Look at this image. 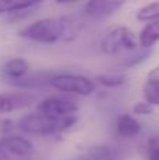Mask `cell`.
Returning a JSON list of instances; mask_svg holds the SVG:
<instances>
[{
	"instance_id": "cell-1",
	"label": "cell",
	"mask_w": 159,
	"mask_h": 160,
	"mask_svg": "<svg viewBox=\"0 0 159 160\" xmlns=\"http://www.w3.org/2000/svg\"><path fill=\"white\" fill-rule=\"evenodd\" d=\"M78 32L76 22L68 17H48L25 25L18 31V37L38 44H55L72 39Z\"/></svg>"
},
{
	"instance_id": "cell-2",
	"label": "cell",
	"mask_w": 159,
	"mask_h": 160,
	"mask_svg": "<svg viewBox=\"0 0 159 160\" xmlns=\"http://www.w3.org/2000/svg\"><path fill=\"white\" fill-rule=\"evenodd\" d=\"M78 122V115H70L62 119H51L38 112L25 114L18 119L17 128L24 133L34 136H51L61 135L69 131Z\"/></svg>"
},
{
	"instance_id": "cell-3",
	"label": "cell",
	"mask_w": 159,
	"mask_h": 160,
	"mask_svg": "<svg viewBox=\"0 0 159 160\" xmlns=\"http://www.w3.org/2000/svg\"><path fill=\"white\" fill-rule=\"evenodd\" d=\"M137 49H140L137 35L132 30L124 25L115 27L111 31H109L100 42V51L106 55H115L123 51L134 52Z\"/></svg>"
},
{
	"instance_id": "cell-4",
	"label": "cell",
	"mask_w": 159,
	"mask_h": 160,
	"mask_svg": "<svg viewBox=\"0 0 159 160\" xmlns=\"http://www.w3.org/2000/svg\"><path fill=\"white\" fill-rule=\"evenodd\" d=\"M49 86L55 90L65 94H73V96L87 97L92 96L96 90L95 82L83 75H75V73H58L54 75L49 82Z\"/></svg>"
},
{
	"instance_id": "cell-5",
	"label": "cell",
	"mask_w": 159,
	"mask_h": 160,
	"mask_svg": "<svg viewBox=\"0 0 159 160\" xmlns=\"http://www.w3.org/2000/svg\"><path fill=\"white\" fill-rule=\"evenodd\" d=\"M79 104L70 97L64 96H51L41 100L37 104L35 112L51 119H62L70 115H76Z\"/></svg>"
},
{
	"instance_id": "cell-6",
	"label": "cell",
	"mask_w": 159,
	"mask_h": 160,
	"mask_svg": "<svg viewBox=\"0 0 159 160\" xmlns=\"http://www.w3.org/2000/svg\"><path fill=\"white\" fill-rule=\"evenodd\" d=\"M0 149L10 158L28 159L34 153V146L25 136L16 135V133H7L0 138Z\"/></svg>"
},
{
	"instance_id": "cell-7",
	"label": "cell",
	"mask_w": 159,
	"mask_h": 160,
	"mask_svg": "<svg viewBox=\"0 0 159 160\" xmlns=\"http://www.w3.org/2000/svg\"><path fill=\"white\" fill-rule=\"evenodd\" d=\"M35 101V96L30 91H4L0 93V114H8L21 110Z\"/></svg>"
},
{
	"instance_id": "cell-8",
	"label": "cell",
	"mask_w": 159,
	"mask_h": 160,
	"mask_svg": "<svg viewBox=\"0 0 159 160\" xmlns=\"http://www.w3.org/2000/svg\"><path fill=\"white\" fill-rule=\"evenodd\" d=\"M124 6V2H110V0H92L83 7V13L92 20H103L115 14Z\"/></svg>"
},
{
	"instance_id": "cell-9",
	"label": "cell",
	"mask_w": 159,
	"mask_h": 160,
	"mask_svg": "<svg viewBox=\"0 0 159 160\" xmlns=\"http://www.w3.org/2000/svg\"><path fill=\"white\" fill-rule=\"evenodd\" d=\"M28 68H30V63H28L27 59L11 58L2 66V75L10 83H13L16 80L24 78L25 75H28Z\"/></svg>"
},
{
	"instance_id": "cell-10",
	"label": "cell",
	"mask_w": 159,
	"mask_h": 160,
	"mask_svg": "<svg viewBox=\"0 0 159 160\" xmlns=\"http://www.w3.org/2000/svg\"><path fill=\"white\" fill-rule=\"evenodd\" d=\"M117 135L123 139H132L141 132V124L135 117L130 114H123L117 118L115 122Z\"/></svg>"
},
{
	"instance_id": "cell-11",
	"label": "cell",
	"mask_w": 159,
	"mask_h": 160,
	"mask_svg": "<svg viewBox=\"0 0 159 160\" xmlns=\"http://www.w3.org/2000/svg\"><path fill=\"white\" fill-rule=\"evenodd\" d=\"M121 159V152L117 148L109 145H97L89 149L83 156L76 160H118Z\"/></svg>"
},
{
	"instance_id": "cell-12",
	"label": "cell",
	"mask_w": 159,
	"mask_h": 160,
	"mask_svg": "<svg viewBox=\"0 0 159 160\" xmlns=\"http://www.w3.org/2000/svg\"><path fill=\"white\" fill-rule=\"evenodd\" d=\"M52 76H54V73H51V72H37V73H33V75H25L24 78H21L20 80H16L11 84L14 87H18L21 90L27 91L28 88L41 87V86H45V84L49 86Z\"/></svg>"
},
{
	"instance_id": "cell-13",
	"label": "cell",
	"mask_w": 159,
	"mask_h": 160,
	"mask_svg": "<svg viewBox=\"0 0 159 160\" xmlns=\"http://www.w3.org/2000/svg\"><path fill=\"white\" fill-rule=\"evenodd\" d=\"M138 44L142 49H151L156 42H159V20L149 21L138 34Z\"/></svg>"
},
{
	"instance_id": "cell-14",
	"label": "cell",
	"mask_w": 159,
	"mask_h": 160,
	"mask_svg": "<svg viewBox=\"0 0 159 160\" xmlns=\"http://www.w3.org/2000/svg\"><path fill=\"white\" fill-rule=\"evenodd\" d=\"M39 6V2H18V0H0V14H23L27 11H33Z\"/></svg>"
},
{
	"instance_id": "cell-15",
	"label": "cell",
	"mask_w": 159,
	"mask_h": 160,
	"mask_svg": "<svg viewBox=\"0 0 159 160\" xmlns=\"http://www.w3.org/2000/svg\"><path fill=\"white\" fill-rule=\"evenodd\" d=\"M137 20L138 21H144V22L159 20V2H152V3L142 6L137 11Z\"/></svg>"
},
{
	"instance_id": "cell-16",
	"label": "cell",
	"mask_w": 159,
	"mask_h": 160,
	"mask_svg": "<svg viewBox=\"0 0 159 160\" xmlns=\"http://www.w3.org/2000/svg\"><path fill=\"white\" fill-rule=\"evenodd\" d=\"M144 101L148 102L152 107H159V83L145 82L142 88Z\"/></svg>"
},
{
	"instance_id": "cell-17",
	"label": "cell",
	"mask_w": 159,
	"mask_h": 160,
	"mask_svg": "<svg viewBox=\"0 0 159 160\" xmlns=\"http://www.w3.org/2000/svg\"><path fill=\"white\" fill-rule=\"evenodd\" d=\"M96 82L100 83L103 87L115 88V87H121L126 83V76L124 75H99L96 76Z\"/></svg>"
},
{
	"instance_id": "cell-18",
	"label": "cell",
	"mask_w": 159,
	"mask_h": 160,
	"mask_svg": "<svg viewBox=\"0 0 159 160\" xmlns=\"http://www.w3.org/2000/svg\"><path fill=\"white\" fill-rule=\"evenodd\" d=\"M149 55H151V49H142V48H140L135 53H132V55L124 58L121 63H123V66H127V68L137 66V65L142 63L145 59H148Z\"/></svg>"
},
{
	"instance_id": "cell-19",
	"label": "cell",
	"mask_w": 159,
	"mask_h": 160,
	"mask_svg": "<svg viewBox=\"0 0 159 160\" xmlns=\"http://www.w3.org/2000/svg\"><path fill=\"white\" fill-rule=\"evenodd\" d=\"M146 159L159 160V136L151 138L146 143Z\"/></svg>"
},
{
	"instance_id": "cell-20",
	"label": "cell",
	"mask_w": 159,
	"mask_h": 160,
	"mask_svg": "<svg viewBox=\"0 0 159 160\" xmlns=\"http://www.w3.org/2000/svg\"><path fill=\"white\" fill-rule=\"evenodd\" d=\"M132 114H134V115H140V117L152 115V114H154V107L149 105L148 102H145V101H140L132 105Z\"/></svg>"
},
{
	"instance_id": "cell-21",
	"label": "cell",
	"mask_w": 159,
	"mask_h": 160,
	"mask_svg": "<svg viewBox=\"0 0 159 160\" xmlns=\"http://www.w3.org/2000/svg\"><path fill=\"white\" fill-rule=\"evenodd\" d=\"M146 82L151 83H159V65L155 66L154 69H151L146 75Z\"/></svg>"
},
{
	"instance_id": "cell-22",
	"label": "cell",
	"mask_w": 159,
	"mask_h": 160,
	"mask_svg": "<svg viewBox=\"0 0 159 160\" xmlns=\"http://www.w3.org/2000/svg\"><path fill=\"white\" fill-rule=\"evenodd\" d=\"M8 159H10V158H8V156L6 155L2 149H0V160H8Z\"/></svg>"
},
{
	"instance_id": "cell-23",
	"label": "cell",
	"mask_w": 159,
	"mask_h": 160,
	"mask_svg": "<svg viewBox=\"0 0 159 160\" xmlns=\"http://www.w3.org/2000/svg\"><path fill=\"white\" fill-rule=\"evenodd\" d=\"M8 160H30V158H28V159H20V158H10Z\"/></svg>"
}]
</instances>
